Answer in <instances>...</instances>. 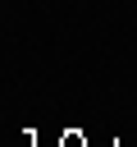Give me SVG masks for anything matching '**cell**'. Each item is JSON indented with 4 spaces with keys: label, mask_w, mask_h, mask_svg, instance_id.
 Wrapping results in <instances>:
<instances>
[]
</instances>
